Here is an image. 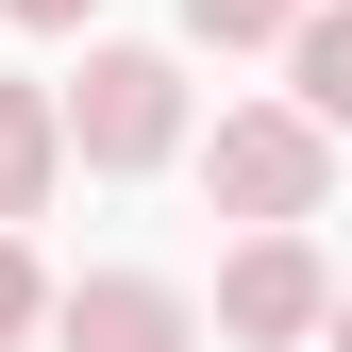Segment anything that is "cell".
Instances as JSON below:
<instances>
[{
    "label": "cell",
    "instance_id": "obj_8",
    "mask_svg": "<svg viewBox=\"0 0 352 352\" xmlns=\"http://www.w3.org/2000/svg\"><path fill=\"white\" fill-rule=\"evenodd\" d=\"M285 17H302V0H185V34H201V51H269Z\"/></svg>",
    "mask_w": 352,
    "mask_h": 352
},
{
    "label": "cell",
    "instance_id": "obj_5",
    "mask_svg": "<svg viewBox=\"0 0 352 352\" xmlns=\"http://www.w3.org/2000/svg\"><path fill=\"white\" fill-rule=\"evenodd\" d=\"M285 101L319 118V135H352V0H302L285 17Z\"/></svg>",
    "mask_w": 352,
    "mask_h": 352
},
{
    "label": "cell",
    "instance_id": "obj_2",
    "mask_svg": "<svg viewBox=\"0 0 352 352\" xmlns=\"http://www.w3.org/2000/svg\"><path fill=\"white\" fill-rule=\"evenodd\" d=\"M51 118H67L84 168H168V151H185V67H168V51H84Z\"/></svg>",
    "mask_w": 352,
    "mask_h": 352
},
{
    "label": "cell",
    "instance_id": "obj_7",
    "mask_svg": "<svg viewBox=\"0 0 352 352\" xmlns=\"http://www.w3.org/2000/svg\"><path fill=\"white\" fill-rule=\"evenodd\" d=\"M17 336H51V269H34L17 218H0V352H17Z\"/></svg>",
    "mask_w": 352,
    "mask_h": 352
},
{
    "label": "cell",
    "instance_id": "obj_4",
    "mask_svg": "<svg viewBox=\"0 0 352 352\" xmlns=\"http://www.w3.org/2000/svg\"><path fill=\"white\" fill-rule=\"evenodd\" d=\"M51 336L67 352H201V302L168 269H84V285H51Z\"/></svg>",
    "mask_w": 352,
    "mask_h": 352
},
{
    "label": "cell",
    "instance_id": "obj_9",
    "mask_svg": "<svg viewBox=\"0 0 352 352\" xmlns=\"http://www.w3.org/2000/svg\"><path fill=\"white\" fill-rule=\"evenodd\" d=\"M0 17H34V34H84V17H101V0H0Z\"/></svg>",
    "mask_w": 352,
    "mask_h": 352
},
{
    "label": "cell",
    "instance_id": "obj_1",
    "mask_svg": "<svg viewBox=\"0 0 352 352\" xmlns=\"http://www.w3.org/2000/svg\"><path fill=\"white\" fill-rule=\"evenodd\" d=\"M319 185H336V135L302 101H235L201 135V201L218 218H319Z\"/></svg>",
    "mask_w": 352,
    "mask_h": 352
},
{
    "label": "cell",
    "instance_id": "obj_6",
    "mask_svg": "<svg viewBox=\"0 0 352 352\" xmlns=\"http://www.w3.org/2000/svg\"><path fill=\"white\" fill-rule=\"evenodd\" d=\"M51 168H67L51 84H0V218H34V201H51Z\"/></svg>",
    "mask_w": 352,
    "mask_h": 352
},
{
    "label": "cell",
    "instance_id": "obj_3",
    "mask_svg": "<svg viewBox=\"0 0 352 352\" xmlns=\"http://www.w3.org/2000/svg\"><path fill=\"white\" fill-rule=\"evenodd\" d=\"M319 302H336V269L302 252V218H252L235 269H218V336H235V352H302V336H319Z\"/></svg>",
    "mask_w": 352,
    "mask_h": 352
},
{
    "label": "cell",
    "instance_id": "obj_10",
    "mask_svg": "<svg viewBox=\"0 0 352 352\" xmlns=\"http://www.w3.org/2000/svg\"><path fill=\"white\" fill-rule=\"evenodd\" d=\"M319 336H336V352H352V285H336V302H319Z\"/></svg>",
    "mask_w": 352,
    "mask_h": 352
}]
</instances>
